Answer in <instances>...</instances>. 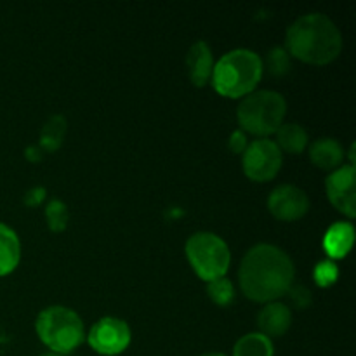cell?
<instances>
[{"label":"cell","instance_id":"obj_5","mask_svg":"<svg viewBox=\"0 0 356 356\" xmlns=\"http://www.w3.org/2000/svg\"><path fill=\"white\" fill-rule=\"evenodd\" d=\"M35 329L42 343L54 353L70 355L86 339L82 318L66 306H49L40 312Z\"/></svg>","mask_w":356,"mask_h":356},{"label":"cell","instance_id":"obj_19","mask_svg":"<svg viewBox=\"0 0 356 356\" xmlns=\"http://www.w3.org/2000/svg\"><path fill=\"white\" fill-rule=\"evenodd\" d=\"M45 221L51 232L61 233L65 232L70 221V212L65 202L51 200L45 207Z\"/></svg>","mask_w":356,"mask_h":356},{"label":"cell","instance_id":"obj_4","mask_svg":"<svg viewBox=\"0 0 356 356\" xmlns=\"http://www.w3.org/2000/svg\"><path fill=\"white\" fill-rule=\"evenodd\" d=\"M285 113L287 101L275 90H254L249 96L242 97L236 108V118L242 127L240 131L257 136L259 139L277 132L284 124Z\"/></svg>","mask_w":356,"mask_h":356},{"label":"cell","instance_id":"obj_1","mask_svg":"<svg viewBox=\"0 0 356 356\" xmlns=\"http://www.w3.org/2000/svg\"><path fill=\"white\" fill-rule=\"evenodd\" d=\"M296 268L287 252L271 243L254 245L238 268L240 291L256 302H273L292 287Z\"/></svg>","mask_w":356,"mask_h":356},{"label":"cell","instance_id":"obj_13","mask_svg":"<svg viewBox=\"0 0 356 356\" xmlns=\"http://www.w3.org/2000/svg\"><path fill=\"white\" fill-rule=\"evenodd\" d=\"M344 148L337 139L320 138L309 146V160L322 170H336L344 165Z\"/></svg>","mask_w":356,"mask_h":356},{"label":"cell","instance_id":"obj_28","mask_svg":"<svg viewBox=\"0 0 356 356\" xmlns=\"http://www.w3.org/2000/svg\"><path fill=\"white\" fill-rule=\"evenodd\" d=\"M202 356H228L225 353H207V355H202Z\"/></svg>","mask_w":356,"mask_h":356},{"label":"cell","instance_id":"obj_6","mask_svg":"<svg viewBox=\"0 0 356 356\" xmlns=\"http://www.w3.org/2000/svg\"><path fill=\"white\" fill-rule=\"evenodd\" d=\"M184 250H186L188 263L191 264L197 277L204 282H212L216 278L226 277L228 273L232 252L228 243L216 233H195L188 238Z\"/></svg>","mask_w":356,"mask_h":356},{"label":"cell","instance_id":"obj_2","mask_svg":"<svg viewBox=\"0 0 356 356\" xmlns=\"http://www.w3.org/2000/svg\"><path fill=\"white\" fill-rule=\"evenodd\" d=\"M285 51L306 65L323 66L336 61L343 51V35L329 16L309 13L298 17L285 35Z\"/></svg>","mask_w":356,"mask_h":356},{"label":"cell","instance_id":"obj_14","mask_svg":"<svg viewBox=\"0 0 356 356\" xmlns=\"http://www.w3.org/2000/svg\"><path fill=\"white\" fill-rule=\"evenodd\" d=\"M355 242V228L351 222H336L323 236V249L330 259H343L348 256Z\"/></svg>","mask_w":356,"mask_h":356},{"label":"cell","instance_id":"obj_15","mask_svg":"<svg viewBox=\"0 0 356 356\" xmlns=\"http://www.w3.org/2000/svg\"><path fill=\"white\" fill-rule=\"evenodd\" d=\"M21 259V242L16 232L0 222V278L7 277L17 268Z\"/></svg>","mask_w":356,"mask_h":356},{"label":"cell","instance_id":"obj_24","mask_svg":"<svg viewBox=\"0 0 356 356\" xmlns=\"http://www.w3.org/2000/svg\"><path fill=\"white\" fill-rule=\"evenodd\" d=\"M228 146L229 149H232L233 153H236V155H242L243 152H245V148L249 146V141H247V136L243 131H235L232 136H229V141H228Z\"/></svg>","mask_w":356,"mask_h":356},{"label":"cell","instance_id":"obj_7","mask_svg":"<svg viewBox=\"0 0 356 356\" xmlns=\"http://www.w3.org/2000/svg\"><path fill=\"white\" fill-rule=\"evenodd\" d=\"M284 153L271 139H254L242 153V167L245 176L254 183H268L280 172Z\"/></svg>","mask_w":356,"mask_h":356},{"label":"cell","instance_id":"obj_10","mask_svg":"<svg viewBox=\"0 0 356 356\" xmlns=\"http://www.w3.org/2000/svg\"><path fill=\"white\" fill-rule=\"evenodd\" d=\"M268 211L278 221H298L309 211V198L301 188L282 184L275 188L268 197Z\"/></svg>","mask_w":356,"mask_h":356},{"label":"cell","instance_id":"obj_22","mask_svg":"<svg viewBox=\"0 0 356 356\" xmlns=\"http://www.w3.org/2000/svg\"><path fill=\"white\" fill-rule=\"evenodd\" d=\"M313 277L320 287H330L339 277V268L334 261H322V263L316 264Z\"/></svg>","mask_w":356,"mask_h":356},{"label":"cell","instance_id":"obj_11","mask_svg":"<svg viewBox=\"0 0 356 356\" xmlns=\"http://www.w3.org/2000/svg\"><path fill=\"white\" fill-rule=\"evenodd\" d=\"M292 323V312L287 305L280 301L266 302L257 315V325L261 334L273 339L287 334Z\"/></svg>","mask_w":356,"mask_h":356},{"label":"cell","instance_id":"obj_16","mask_svg":"<svg viewBox=\"0 0 356 356\" xmlns=\"http://www.w3.org/2000/svg\"><path fill=\"white\" fill-rule=\"evenodd\" d=\"M275 134H277L275 145L282 153H289V155H299L305 152L309 143L306 129L299 124H292V122H287V124L284 122Z\"/></svg>","mask_w":356,"mask_h":356},{"label":"cell","instance_id":"obj_17","mask_svg":"<svg viewBox=\"0 0 356 356\" xmlns=\"http://www.w3.org/2000/svg\"><path fill=\"white\" fill-rule=\"evenodd\" d=\"M233 356H275L273 341L261 332L245 334L236 341Z\"/></svg>","mask_w":356,"mask_h":356},{"label":"cell","instance_id":"obj_21","mask_svg":"<svg viewBox=\"0 0 356 356\" xmlns=\"http://www.w3.org/2000/svg\"><path fill=\"white\" fill-rule=\"evenodd\" d=\"M266 70L273 76H284L291 70V56L285 49L275 47L268 52Z\"/></svg>","mask_w":356,"mask_h":356},{"label":"cell","instance_id":"obj_26","mask_svg":"<svg viewBox=\"0 0 356 356\" xmlns=\"http://www.w3.org/2000/svg\"><path fill=\"white\" fill-rule=\"evenodd\" d=\"M24 156H26L30 162H40L42 159H44V152H42V148L38 145H31L28 146L26 152H24Z\"/></svg>","mask_w":356,"mask_h":356},{"label":"cell","instance_id":"obj_23","mask_svg":"<svg viewBox=\"0 0 356 356\" xmlns=\"http://www.w3.org/2000/svg\"><path fill=\"white\" fill-rule=\"evenodd\" d=\"M285 296H289V299H291L292 305L299 309L308 308L313 301L312 291H309L308 287H305V285H292Z\"/></svg>","mask_w":356,"mask_h":356},{"label":"cell","instance_id":"obj_27","mask_svg":"<svg viewBox=\"0 0 356 356\" xmlns=\"http://www.w3.org/2000/svg\"><path fill=\"white\" fill-rule=\"evenodd\" d=\"M40 356H68V355H61V353H54V351H47V353H42Z\"/></svg>","mask_w":356,"mask_h":356},{"label":"cell","instance_id":"obj_12","mask_svg":"<svg viewBox=\"0 0 356 356\" xmlns=\"http://www.w3.org/2000/svg\"><path fill=\"white\" fill-rule=\"evenodd\" d=\"M186 68L193 86L204 87L211 82L212 70H214V58L207 42L198 40L191 45L186 56Z\"/></svg>","mask_w":356,"mask_h":356},{"label":"cell","instance_id":"obj_8","mask_svg":"<svg viewBox=\"0 0 356 356\" xmlns=\"http://www.w3.org/2000/svg\"><path fill=\"white\" fill-rule=\"evenodd\" d=\"M132 341L131 327L120 318L115 316H104L99 318L87 334V343L103 356H117L124 353Z\"/></svg>","mask_w":356,"mask_h":356},{"label":"cell","instance_id":"obj_20","mask_svg":"<svg viewBox=\"0 0 356 356\" xmlns=\"http://www.w3.org/2000/svg\"><path fill=\"white\" fill-rule=\"evenodd\" d=\"M207 294L211 301L218 306H228L235 299V287L226 277L207 282Z\"/></svg>","mask_w":356,"mask_h":356},{"label":"cell","instance_id":"obj_25","mask_svg":"<svg viewBox=\"0 0 356 356\" xmlns=\"http://www.w3.org/2000/svg\"><path fill=\"white\" fill-rule=\"evenodd\" d=\"M44 198H45L44 188L35 186V188H31L26 195H24V204H26L28 207H37V205H40L42 202H44Z\"/></svg>","mask_w":356,"mask_h":356},{"label":"cell","instance_id":"obj_9","mask_svg":"<svg viewBox=\"0 0 356 356\" xmlns=\"http://www.w3.org/2000/svg\"><path fill=\"white\" fill-rule=\"evenodd\" d=\"M327 198L330 204L344 214L346 218L353 219L356 216V172L355 165L339 167L332 170L325 181Z\"/></svg>","mask_w":356,"mask_h":356},{"label":"cell","instance_id":"obj_18","mask_svg":"<svg viewBox=\"0 0 356 356\" xmlns=\"http://www.w3.org/2000/svg\"><path fill=\"white\" fill-rule=\"evenodd\" d=\"M66 136V118L63 115H52L40 131L38 146L44 153H54L61 148Z\"/></svg>","mask_w":356,"mask_h":356},{"label":"cell","instance_id":"obj_3","mask_svg":"<svg viewBox=\"0 0 356 356\" xmlns=\"http://www.w3.org/2000/svg\"><path fill=\"white\" fill-rule=\"evenodd\" d=\"M263 73L264 63L256 52L249 49H235L214 63L211 83L222 97L238 99L256 90Z\"/></svg>","mask_w":356,"mask_h":356}]
</instances>
